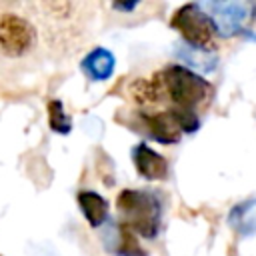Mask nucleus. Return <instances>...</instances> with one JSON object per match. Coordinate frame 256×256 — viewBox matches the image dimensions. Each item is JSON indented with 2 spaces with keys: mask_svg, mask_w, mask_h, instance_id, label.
<instances>
[{
  "mask_svg": "<svg viewBox=\"0 0 256 256\" xmlns=\"http://www.w3.org/2000/svg\"><path fill=\"white\" fill-rule=\"evenodd\" d=\"M38 32L34 24L14 12L0 16V54L6 58H22L36 48Z\"/></svg>",
  "mask_w": 256,
  "mask_h": 256,
  "instance_id": "nucleus-4",
  "label": "nucleus"
},
{
  "mask_svg": "<svg viewBox=\"0 0 256 256\" xmlns=\"http://www.w3.org/2000/svg\"><path fill=\"white\" fill-rule=\"evenodd\" d=\"M78 206L92 228H98L104 224V220L108 216V202L104 196H100L94 190H80L78 192Z\"/></svg>",
  "mask_w": 256,
  "mask_h": 256,
  "instance_id": "nucleus-7",
  "label": "nucleus"
},
{
  "mask_svg": "<svg viewBox=\"0 0 256 256\" xmlns=\"http://www.w3.org/2000/svg\"><path fill=\"white\" fill-rule=\"evenodd\" d=\"M48 122H50V128H52L54 132H60V134L70 132L72 120H70V116L66 114L64 104H62L60 100H50V102H48Z\"/></svg>",
  "mask_w": 256,
  "mask_h": 256,
  "instance_id": "nucleus-9",
  "label": "nucleus"
},
{
  "mask_svg": "<svg viewBox=\"0 0 256 256\" xmlns=\"http://www.w3.org/2000/svg\"><path fill=\"white\" fill-rule=\"evenodd\" d=\"M82 68L84 72L92 78V80H104L112 74V68H114V56L104 50V48H96L92 50L84 62H82Z\"/></svg>",
  "mask_w": 256,
  "mask_h": 256,
  "instance_id": "nucleus-8",
  "label": "nucleus"
},
{
  "mask_svg": "<svg viewBox=\"0 0 256 256\" xmlns=\"http://www.w3.org/2000/svg\"><path fill=\"white\" fill-rule=\"evenodd\" d=\"M162 92L164 102H170V110L198 114L206 108L214 96V86L200 74L186 66L170 64L152 76Z\"/></svg>",
  "mask_w": 256,
  "mask_h": 256,
  "instance_id": "nucleus-1",
  "label": "nucleus"
},
{
  "mask_svg": "<svg viewBox=\"0 0 256 256\" xmlns=\"http://www.w3.org/2000/svg\"><path fill=\"white\" fill-rule=\"evenodd\" d=\"M122 224H126L134 234L144 238H154L162 222V204L148 190H122L116 198Z\"/></svg>",
  "mask_w": 256,
  "mask_h": 256,
  "instance_id": "nucleus-2",
  "label": "nucleus"
},
{
  "mask_svg": "<svg viewBox=\"0 0 256 256\" xmlns=\"http://www.w3.org/2000/svg\"><path fill=\"white\" fill-rule=\"evenodd\" d=\"M134 168L142 178L148 180H164L168 176V162L164 156H160L156 150H152L148 144H138L132 150Z\"/></svg>",
  "mask_w": 256,
  "mask_h": 256,
  "instance_id": "nucleus-5",
  "label": "nucleus"
},
{
  "mask_svg": "<svg viewBox=\"0 0 256 256\" xmlns=\"http://www.w3.org/2000/svg\"><path fill=\"white\" fill-rule=\"evenodd\" d=\"M170 26L194 48L198 50H214L218 26L216 22L198 6V4H184L178 8L170 20Z\"/></svg>",
  "mask_w": 256,
  "mask_h": 256,
  "instance_id": "nucleus-3",
  "label": "nucleus"
},
{
  "mask_svg": "<svg viewBox=\"0 0 256 256\" xmlns=\"http://www.w3.org/2000/svg\"><path fill=\"white\" fill-rule=\"evenodd\" d=\"M128 94L134 100V104L140 106L144 112H152L154 108H158L164 102L162 92H160L154 78H136V80H132L130 86H128Z\"/></svg>",
  "mask_w": 256,
  "mask_h": 256,
  "instance_id": "nucleus-6",
  "label": "nucleus"
},
{
  "mask_svg": "<svg viewBox=\"0 0 256 256\" xmlns=\"http://www.w3.org/2000/svg\"><path fill=\"white\" fill-rule=\"evenodd\" d=\"M118 240L120 242H118L116 252L120 256H146V250L136 240V234L126 224H122V222H120V238Z\"/></svg>",
  "mask_w": 256,
  "mask_h": 256,
  "instance_id": "nucleus-10",
  "label": "nucleus"
}]
</instances>
